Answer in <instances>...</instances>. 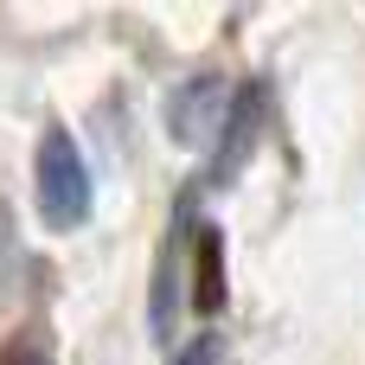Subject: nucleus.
<instances>
[{
  "mask_svg": "<svg viewBox=\"0 0 365 365\" xmlns=\"http://www.w3.org/2000/svg\"><path fill=\"white\" fill-rule=\"evenodd\" d=\"M32 192H38V218L51 231H77L90 218V167L71 141V128H45L32 148Z\"/></svg>",
  "mask_w": 365,
  "mask_h": 365,
  "instance_id": "nucleus-1",
  "label": "nucleus"
},
{
  "mask_svg": "<svg viewBox=\"0 0 365 365\" xmlns=\"http://www.w3.org/2000/svg\"><path fill=\"white\" fill-rule=\"evenodd\" d=\"M231 109H237V90H231L225 77H192V83H180L173 103H167V135H173L180 148H205V141L225 135Z\"/></svg>",
  "mask_w": 365,
  "mask_h": 365,
  "instance_id": "nucleus-2",
  "label": "nucleus"
},
{
  "mask_svg": "<svg viewBox=\"0 0 365 365\" xmlns=\"http://www.w3.org/2000/svg\"><path fill=\"white\" fill-rule=\"evenodd\" d=\"M257 128H263V90L250 83V90H237V109H231V122H225V135H218V160H212V180H218V186L237 180V167L250 160Z\"/></svg>",
  "mask_w": 365,
  "mask_h": 365,
  "instance_id": "nucleus-3",
  "label": "nucleus"
},
{
  "mask_svg": "<svg viewBox=\"0 0 365 365\" xmlns=\"http://www.w3.org/2000/svg\"><path fill=\"white\" fill-rule=\"evenodd\" d=\"M199 314H218L225 308V237L218 225H199L192 231V295H186Z\"/></svg>",
  "mask_w": 365,
  "mask_h": 365,
  "instance_id": "nucleus-4",
  "label": "nucleus"
},
{
  "mask_svg": "<svg viewBox=\"0 0 365 365\" xmlns=\"http://www.w3.org/2000/svg\"><path fill=\"white\" fill-rule=\"evenodd\" d=\"M173 244L160 250V269H154V340H173Z\"/></svg>",
  "mask_w": 365,
  "mask_h": 365,
  "instance_id": "nucleus-5",
  "label": "nucleus"
},
{
  "mask_svg": "<svg viewBox=\"0 0 365 365\" xmlns=\"http://www.w3.org/2000/svg\"><path fill=\"white\" fill-rule=\"evenodd\" d=\"M0 365H51V346H45V334H38V327H26V334L0 340Z\"/></svg>",
  "mask_w": 365,
  "mask_h": 365,
  "instance_id": "nucleus-6",
  "label": "nucleus"
},
{
  "mask_svg": "<svg viewBox=\"0 0 365 365\" xmlns=\"http://www.w3.org/2000/svg\"><path fill=\"white\" fill-rule=\"evenodd\" d=\"M218 353H225L218 334H199L192 346H180V359H173V365H218Z\"/></svg>",
  "mask_w": 365,
  "mask_h": 365,
  "instance_id": "nucleus-7",
  "label": "nucleus"
}]
</instances>
